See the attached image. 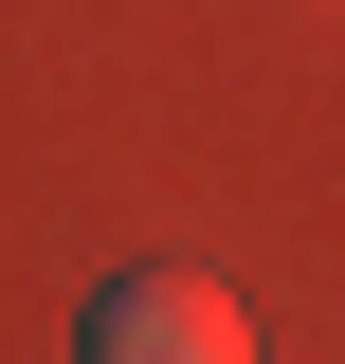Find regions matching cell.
Wrapping results in <instances>:
<instances>
[{
  "label": "cell",
  "instance_id": "cell-1",
  "mask_svg": "<svg viewBox=\"0 0 345 364\" xmlns=\"http://www.w3.org/2000/svg\"><path fill=\"white\" fill-rule=\"evenodd\" d=\"M73 364H255V310L218 273H109L73 328Z\"/></svg>",
  "mask_w": 345,
  "mask_h": 364
}]
</instances>
